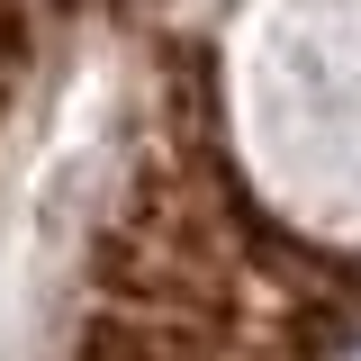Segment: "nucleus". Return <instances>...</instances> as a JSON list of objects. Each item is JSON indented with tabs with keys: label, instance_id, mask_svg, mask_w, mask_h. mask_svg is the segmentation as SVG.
<instances>
[{
	"label": "nucleus",
	"instance_id": "nucleus-1",
	"mask_svg": "<svg viewBox=\"0 0 361 361\" xmlns=\"http://www.w3.org/2000/svg\"><path fill=\"white\" fill-rule=\"evenodd\" d=\"M73 361H172V343L154 325H135V316H90L73 334Z\"/></svg>",
	"mask_w": 361,
	"mask_h": 361
},
{
	"label": "nucleus",
	"instance_id": "nucleus-2",
	"mask_svg": "<svg viewBox=\"0 0 361 361\" xmlns=\"http://www.w3.org/2000/svg\"><path fill=\"white\" fill-rule=\"evenodd\" d=\"M334 361H361V334H343V343H334Z\"/></svg>",
	"mask_w": 361,
	"mask_h": 361
}]
</instances>
